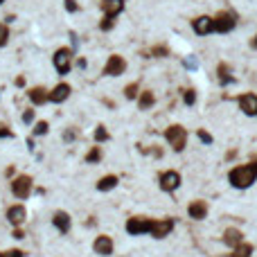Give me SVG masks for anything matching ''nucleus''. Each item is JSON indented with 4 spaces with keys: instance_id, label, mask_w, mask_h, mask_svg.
<instances>
[{
    "instance_id": "obj_1",
    "label": "nucleus",
    "mask_w": 257,
    "mask_h": 257,
    "mask_svg": "<svg viewBox=\"0 0 257 257\" xmlns=\"http://www.w3.org/2000/svg\"><path fill=\"white\" fill-rule=\"evenodd\" d=\"M230 185L237 187V190H246L251 187L257 181V163H251V165H239L230 171Z\"/></svg>"
},
{
    "instance_id": "obj_2",
    "label": "nucleus",
    "mask_w": 257,
    "mask_h": 257,
    "mask_svg": "<svg viewBox=\"0 0 257 257\" xmlns=\"http://www.w3.org/2000/svg\"><path fill=\"white\" fill-rule=\"evenodd\" d=\"M167 142H169L171 147H174V151H183L185 149V142H187V133H185L183 126H169L165 133Z\"/></svg>"
},
{
    "instance_id": "obj_3",
    "label": "nucleus",
    "mask_w": 257,
    "mask_h": 257,
    "mask_svg": "<svg viewBox=\"0 0 257 257\" xmlns=\"http://www.w3.org/2000/svg\"><path fill=\"white\" fill-rule=\"evenodd\" d=\"M153 228V221L151 219H145V217H133L126 221V232L138 237V235H145V232H151Z\"/></svg>"
},
{
    "instance_id": "obj_4",
    "label": "nucleus",
    "mask_w": 257,
    "mask_h": 257,
    "mask_svg": "<svg viewBox=\"0 0 257 257\" xmlns=\"http://www.w3.org/2000/svg\"><path fill=\"white\" fill-rule=\"evenodd\" d=\"M70 66H73V50H68V47L57 50V54H54V68H57V73L68 75L70 73Z\"/></svg>"
},
{
    "instance_id": "obj_5",
    "label": "nucleus",
    "mask_w": 257,
    "mask_h": 257,
    "mask_svg": "<svg viewBox=\"0 0 257 257\" xmlns=\"http://www.w3.org/2000/svg\"><path fill=\"white\" fill-rule=\"evenodd\" d=\"M30 192H32V178L30 176H16L12 181V194L16 198H27L30 197Z\"/></svg>"
},
{
    "instance_id": "obj_6",
    "label": "nucleus",
    "mask_w": 257,
    "mask_h": 257,
    "mask_svg": "<svg viewBox=\"0 0 257 257\" xmlns=\"http://www.w3.org/2000/svg\"><path fill=\"white\" fill-rule=\"evenodd\" d=\"M124 68H126V61L122 59V57H118V54H113V57H108V61H106L104 75L106 77H118V75L124 73Z\"/></svg>"
},
{
    "instance_id": "obj_7",
    "label": "nucleus",
    "mask_w": 257,
    "mask_h": 257,
    "mask_svg": "<svg viewBox=\"0 0 257 257\" xmlns=\"http://www.w3.org/2000/svg\"><path fill=\"white\" fill-rule=\"evenodd\" d=\"M171 230H174V221H171V219H158V221H153V228L149 235L156 239H163V237H167Z\"/></svg>"
},
{
    "instance_id": "obj_8",
    "label": "nucleus",
    "mask_w": 257,
    "mask_h": 257,
    "mask_svg": "<svg viewBox=\"0 0 257 257\" xmlns=\"http://www.w3.org/2000/svg\"><path fill=\"white\" fill-rule=\"evenodd\" d=\"M235 27V16L232 14H219L217 18H214V32L219 34H228Z\"/></svg>"
},
{
    "instance_id": "obj_9",
    "label": "nucleus",
    "mask_w": 257,
    "mask_h": 257,
    "mask_svg": "<svg viewBox=\"0 0 257 257\" xmlns=\"http://www.w3.org/2000/svg\"><path fill=\"white\" fill-rule=\"evenodd\" d=\"M181 185V174L178 171H165V174H160V187L165 192H174Z\"/></svg>"
},
{
    "instance_id": "obj_10",
    "label": "nucleus",
    "mask_w": 257,
    "mask_h": 257,
    "mask_svg": "<svg viewBox=\"0 0 257 257\" xmlns=\"http://www.w3.org/2000/svg\"><path fill=\"white\" fill-rule=\"evenodd\" d=\"M192 27H194V32H197L198 36H205V34L214 32V18H210V16H198V18L192 23Z\"/></svg>"
},
{
    "instance_id": "obj_11",
    "label": "nucleus",
    "mask_w": 257,
    "mask_h": 257,
    "mask_svg": "<svg viewBox=\"0 0 257 257\" xmlns=\"http://www.w3.org/2000/svg\"><path fill=\"white\" fill-rule=\"evenodd\" d=\"M7 219H9V224L12 226H23L25 224V219H27V212H25V208L23 205H12L9 210H7Z\"/></svg>"
},
{
    "instance_id": "obj_12",
    "label": "nucleus",
    "mask_w": 257,
    "mask_h": 257,
    "mask_svg": "<svg viewBox=\"0 0 257 257\" xmlns=\"http://www.w3.org/2000/svg\"><path fill=\"white\" fill-rule=\"evenodd\" d=\"M124 9V0H102V12L104 16H118L120 12Z\"/></svg>"
},
{
    "instance_id": "obj_13",
    "label": "nucleus",
    "mask_w": 257,
    "mask_h": 257,
    "mask_svg": "<svg viewBox=\"0 0 257 257\" xmlns=\"http://www.w3.org/2000/svg\"><path fill=\"white\" fill-rule=\"evenodd\" d=\"M239 108L246 115H257V97L255 95H242L239 97Z\"/></svg>"
},
{
    "instance_id": "obj_14",
    "label": "nucleus",
    "mask_w": 257,
    "mask_h": 257,
    "mask_svg": "<svg viewBox=\"0 0 257 257\" xmlns=\"http://www.w3.org/2000/svg\"><path fill=\"white\" fill-rule=\"evenodd\" d=\"M92 248H95V253H97V255H111V253H113L111 237H106V235L97 237V239H95V244H92Z\"/></svg>"
},
{
    "instance_id": "obj_15",
    "label": "nucleus",
    "mask_w": 257,
    "mask_h": 257,
    "mask_svg": "<svg viewBox=\"0 0 257 257\" xmlns=\"http://www.w3.org/2000/svg\"><path fill=\"white\" fill-rule=\"evenodd\" d=\"M187 214H190L192 219H205V214H208V203H205V201H192L190 208H187Z\"/></svg>"
},
{
    "instance_id": "obj_16",
    "label": "nucleus",
    "mask_w": 257,
    "mask_h": 257,
    "mask_svg": "<svg viewBox=\"0 0 257 257\" xmlns=\"http://www.w3.org/2000/svg\"><path fill=\"white\" fill-rule=\"evenodd\" d=\"M68 95H70V86L59 84V86H54L52 91H50V102L59 104V102H63V99H68Z\"/></svg>"
},
{
    "instance_id": "obj_17",
    "label": "nucleus",
    "mask_w": 257,
    "mask_h": 257,
    "mask_svg": "<svg viewBox=\"0 0 257 257\" xmlns=\"http://www.w3.org/2000/svg\"><path fill=\"white\" fill-rule=\"evenodd\" d=\"M30 95V99H32V104L41 106V104H45V102H50V92L45 91V88H41V86H36V88H32V91L27 92Z\"/></svg>"
},
{
    "instance_id": "obj_18",
    "label": "nucleus",
    "mask_w": 257,
    "mask_h": 257,
    "mask_svg": "<svg viewBox=\"0 0 257 257\" xmlns=\"http://www.w3.org/2000/svg\"><path fill=\"white\" fill-rule=\"evenodd\" d=\"M224 242L228 246H232V248H237L244 239H242V232H239L237 228H228V230H226V235H224Z\"/></svg>"
},
{
    "instance_id": "obj_19",
    "label": "nucleus",
    "mask_w": 257,
    "mask_h": 257,
    "mask_svg": "<svg viewBox=\"0 0 257 257\" xmlns=\"http://www.w3.org/2000/svg\"><path fill=\"white\" fill-rule=\"evenodd\" d=\"M52 221H54V226L59 228V232H68V230H70V217H68L66 212H57Z\"/></svg>"
},
{
    "instance_id": "obj_20",
    "label": "nucleus",
    "mask_w": 257,
    "mask_h": 257,
    "mask_svg": "<svg viewBox=\"0 0 257 257\" xmlns=\"http://www.w3.org/2000/svg\"><path fill=\"white\" fill-rule=\"evenodd\" d=\"M115 185H118V178H115V176H104V178H99L97 190L99 192H108V190H113Z\"/></svg>"
},
{
    "instance_id": "obj_21",
    "label": "nucleus",
    "mask_w": 257,
    "mask_h": 257,
    "mask_svg": "<svg viewBox=\"0 0 257 257\" xmlns=\"http://www.w3.org/2000/svg\"><path fill=\"white\" fill-rule=\"evenodd\" d=\"M138 106L142 108V111H147V108H151L153 106V95L149 91H145L142 95H140V99H138Z\"/></svg>"
},
{
    "instance_id": "obj_22",
    "label": "nucleus",
    "mask_w": 257,
    "mask_h": 257,
    "mask_svg": "<svg viewBox=\"0 0 257 257\" xmlns=\"http://www.w3.org/2000/svg\"><path fill=\"white\" fill-rule=\"evenodd\" d=\"M99 160H102V149H99V147H92L91 151H88V156H86V163H88V165H95Z\"/></svg>"
},
{
    "instance_id": "obj_23",
    "label": "nucleus",
    "mask_w": 257,
    "mask_h": 257,
    "mask_svg": "<svg viewBox=\"0 0 257 257\" xmlns=\"http://www.w3.org/2000/svg\"><path fill=\"white\" fill-rule=\"evenodd\" d=\"M251 253H253V246L251 244H244V242L235 248V257H251Z\"/></svg>"
},
{
    "instance_id": "obj_24",
    "label": "nucleus",
    "mask_w": 257,
    "mask_h": 257,
    "mask_svg": "<svg viewBox=\"0 0 257 257\" xmlns=\"http://www.w3.org/2000/svg\"><path fill=\"white\" fill-rule=\"evenodd\" d=\"M95 140H97V142H106V140H108V131H106V126L99 124L97 129H95Z\"/></svg>"
},
{
    "instance_id": "obj_25",
    "label": "nucleus",
    "mask_w": 257,
    "mask_h": 257,
    "mask_svg": "<svg viewBox=\"0 0 257 257\" xmlns=\"http://www.w3.org/2000/svg\"><path fill=\"white\" fill-rule=\"evenodd\" d=\"M7 41H9V30H7L5 23H0V47L7 45Z\"/></svg>"
},
{
    "instance_id": "obj_26",
    "label": "nucleus",
    "mask_w": 257,
    "mask_h": 257,
    "mask_svg": "<svg viewBox=\"0 0 257 257\" xmlns=\"http://www.w3.org/2000/svg\"><path fill=\"white\" fill-rule=\"evenodd\" d=\"M124 95H126L129 99L138 97V84H129V86H126V88H124Z\"/></svg>"
},
{
    "instance_id": "obj_27",
    "label": "nucleus",
    "mask_w": 257,
    "mask_h": 257,
    "mask_svg": "<svg viewBox=\"0 0 257 257\" xmlns=\"http://www.w3.org/2000/svg\"><path fill=\"white\" fill-rule=\"evenodd\" d=\"M113 23H115V18H113V16H104V20L99 23V27H102L104 32H108V30H113Z\"/></svg>"
},
{
    "instance_id": "obj_28",
    "label": "nucleus",
    "mask_w": 257,
    "mask_h": 257,
    "mask_svg": "<svg viewBox=\"0 0 257 257\" xmlns=\"http://www.w3.org/2000/svg\"><path fill=\"white\" fill-rule=\"evenodd\" d=\"M47 129H50V126H47V122H39V124L34 126V136H45Z\"/></svg>"
},
{
    "instance_id": "obj_29",
    "label": "nucleus",
    "mask_w": 257,
    "mask_h": 257,
    "mask_svg": "<svg viewBox=\"0 0 257 257\" xmlns=\"http://www.w3.org/2000/svg\"><path fill=\"white\" fill-rule=\"evenodd\" d=\"M198 140H201L203 145H212V136H210V133H208V131H203V129L198 131Z\"/></svg>"
},
{
    "instance_id": "obj_30",
    "label": "nucleus",
    "mask_w": 257,
    "mask_h": 257,
    "mask_svg": "<svg viewBox=\"0 0 257 257\" xmlns=\"http://www.w3.org/2000/svg\"><path fill=\"white\" fill-rule=\"evenodd\" d=\"M194 102H197V92H194V91H187V92H185V104H187V106H194Z\"/></svg>"
},
{
    "instance_id": "obj_31",
    "label": "nucleus",
    "mask_w": 257,
    "mask_h": 257,
    "mask_svg": "<svg viewBox=\"0 0 257 257\" xmlns=\"http://www.w3.org/2000/svg\"><path fill=\"white\" fill-rule=\"evenodd\" d=\"M14 133H12V129H9V126L7 124H0V140L2 138H12Z\"/></svg>"
},
{
    "instance_id": "obj_32",
    "label": "nucleus",
    "mask_w": 257,
    "mask_h": 257,
    "mask_svg": "<svg viewBox=\"0 0 257 257\" xmlns=\"http://www.w3.org/2000/svg\"><path fill=\"white\" fill-rule=\"evenodd\" d=\"M228 70H226V66L224 63H221V66H219V75H221V84H228V81H230V77H228Z\"/></svg>"
},
{
    "instance_id": "obj_33",
    "label": "nucleus",
    "mask_w": 257,
    "mask_h": 257,
    "mask_svg": "<svg viewBox=\"0 0 257 257\" xmlns=\"http://www.w3.org/2000/svg\"><path fill=\"white\" fill-rule=\"evenodd\" d=\"M23 122H25V124H32V122H34V111L27 108V111L23 113Z\"/></svg>"
},
{
    "instance_id": "obj_34",
    "label": "nucleus",
    "mask_w": 257,
    "mask_h": 257,
    "mask_svg": "<svg viewBox=\"0 0 257 257\" xmlns=\"http://www.w3.org/2000/svg\"><path fill=\"white\" fill-rule=\"evenodd\" d=\"M5 257H23V251H18V248H14V251H7Z\"/></svg>"
},
{
    "instance_id": "obj_35",
    "label": "nucleus",
    "mask_w": 257,
    "mask_h": 257,
    "mask_svg": "<svg viewBox=\"0 0 257 257\" xmlns=\"http://www.w3.org/2000/svg\"><path fill=\"white\" fill-rule=\"evenodd\" d=\"M66 9L68 12H77V2L75 0H66Z\"/></svg>"
},
{
    "instance_id": "obj_36",
    "label": "nucleus",
    "mask_w": 257,
    "mask_h": 257,
    "mask_svg": "<svg viewBox=\"0 0 257 257\" xmlns=\"http://www.w3.org/2000/svg\"><path fill=\"white\" fill-rule=\"evenodd\" d=\"M185 66H187V68H197V59H185Z\"/></svg>"
},
{
    "instance_id": "obj_37",
    "label": "nucleus",
    "mask_w": 257,
    "mask_h": 257,
    "mask_svg": "<svg viewBox=\"0 0 257 257\" xmlns=\"http://www.w3.org/2000/svg\"><path fill=\"white\" fill-rule=\"evenodd\" d=\"M63 140H68V142H70V140H75V131H68V133H63Z\"/></svg>"
},
{
    "instance_id": "obj_38",
    "label": "nucleus",
    "mask_w": 257,
    "mask_h": 257,
    "mask_svg": "<svg viewBox=\"0 0 257 257\" xmlns=\"http://www.w3.org/2000/svg\"><path fill=\"white\" fill-rule=\"evenodd\" d=\"M14 237H16V239H23V230H18V228H16V230H14Z\"/></svg>"
},
{
    "instance_id": "obj_39",
    "label": "nucleus",
    "mask_w": 257,
    "mask_h": 257,
    "mask_svg": "<svg viewBox=\"0 0 257 257\" xmlns=\"http://www.w3.org/2000/svg\"><path fill=\"white\" fill-rule=\"evenodd\" d=\"M253 47H257V36H255V39H253Z\"/></svg>"
},
{
    "instance_id": "obj_40",
    "label": "nucleus",
    "mask_w": 257,
    "mask_h": 257,
    "mask_svg": "<svg viewBox=\"0 0 257 257\" xmlns=\"http://www.w3.org/2000/svg\"><path fill=\"white\" fill-rule=\"evenodd\" d=\"M0 257H5V253H0Z\"/></svg>"
},
{
    "instance_id": "obj_41",
    "label": "nucleus",
    "mask_w": 257,
    "mask_h": 257,
    "mask_svg": "<svg viewBox=\"0 0 257 257\" xmlns=\"http://www.w3.org/2000/svg\"><path fill=\"white\" fill-rule=\"evenodd\" d=\"M2 2H5V0H0V5H2Z\"/></svg>"
}]
</instances>
